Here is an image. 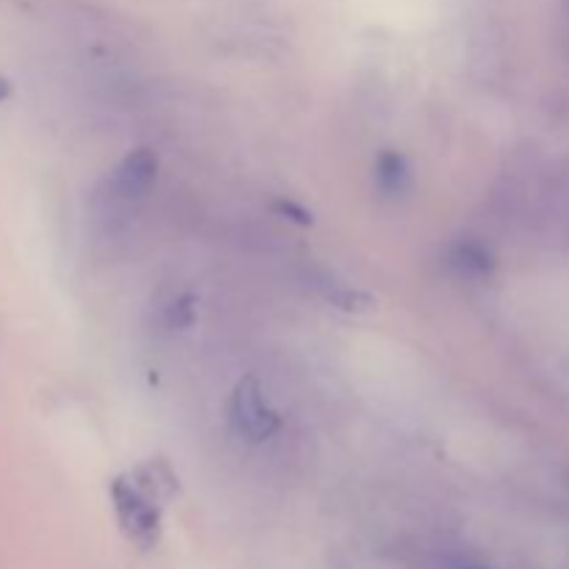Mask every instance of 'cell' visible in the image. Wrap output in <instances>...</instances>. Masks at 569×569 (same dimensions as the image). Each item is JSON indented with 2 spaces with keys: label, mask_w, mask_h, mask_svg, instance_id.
Masks as SVG:
<instances>
[{
  "label": "cell",
  "mask_w": 569,
  "mask_h": 569,
  "mask_svg": "<svg viewBox=\"0 0 569 569\" xmlns=\"http://www.w3.org/2000/svg\"><path fill=\"white\" fill-rule=\"evenodd\" d=\"M117 520L137 548L150 550L161 537V495L150 492L133 476L117 478L111 483Z\"/></svg>",
  "instance_id": "6da1fadb"
},
{
  "label": "cell",
  "mask_w": 569,
  "mask_h": 569,
  "mask_svg": "<svg viewBox=\"0 0 569 569\" xmlns=\"http://www.w3.org/2000/svg\"><path fill=\"white\" fill-rule=\"evenodd\" d=\"M231 420L242 437H248L250 442H261V439H270L278 431L281 420H278L276 411L264 403L261 398V387L256 383V378H244L237 383L231 398Z\"/></svg>",
  "instance_id": "7a4b0ae2"
},
{
  "label": "cell",
  "mask_w": 569,
  "mask_h": 569,
  "mask_svg": "<svg viewBox=\"0 0 569 569\" xmlns=\"http://www.w3.org/2000/svg\"><path fill=\"white\" fill-rule=\"evenodd\" d=\"M156 176H159V156L148 148H139L120 161V167L111 176L109 189L114 198L131 203V200L144 198L153 189Z\"/></svg>",
  "instance_id": "3957f363"
},
{
  "label": "cell",
  "mask_w": 569,
  "mask_h": 569,
  "mask_svg": "<svg viewBox=\"0 0 569 569\" xmlns=\"http://www.w3.org/2000/svg\"><path fill=\"white\" fill-rule=\"evenodd\" d=\"M376 189L383 200H400L411 192V167L406 156L387 150L376 161Z\"/></svg>",
  "instance_id": "277c9868"
},
{
  "label": "cell",
  "mask_w": 569,
  "mask_h": 569,
  "mask_svg": "<svg viewBox=\"0 0 569 569\" xmlns=\"http://www.w3.org/2000/svg\"><path fill=\"white\" fill-rule=\"evenodd\" d=\"M453 264L461 272H470V276H487V272L495 270V256L478 239H465L453 248Z\"/></svg>",
  "instance_id": "5b68a950"
},
{
  "label": "cell",
  "mask_w": 569,
  "mask_h": 569,
  "mask_svg": "<svg viewBox=\"0 0 569 569\" xmlns=\"http://www.w3.org/2000/svg\"><path fill=\"white\" fill-rule=\"evenodd\" d=\"M276 211H281V214L287 217V220L298 222V226H311V211H306L303 206L292 203V200H278Z\"/></svg>",
  "instance_id": "8992f818"
},
{
  "label": "cell",
  "mask_w": 569,
  "mask_h": 569,
  "mask_svg": "<svg viewBox=\"0 0 569 569\" xmlns=\"http://www.w3.org/2000/svg\"><path fill=\"white\" fill-rule=\"evenodd\" d=\"M11 98V83L6 81V78H0V103H3V100H9Z\"/></svg>",
  "instance_id": "52a82bcc"
}]
</instances>
